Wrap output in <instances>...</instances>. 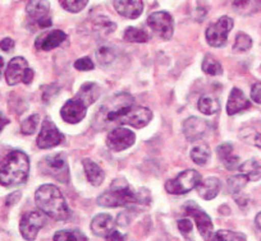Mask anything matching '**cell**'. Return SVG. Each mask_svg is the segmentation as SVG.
<instances>
[{
    "instance_id": "6da1fadb",
    "label": "cell",
    "mask_w": 261,
    "mask_h": 241,
    "mask_svg": "<svg viewBox=\"0 0 261 241\" xmlns=\"http://www.w3.org/2000/svg\"><path fill=\"white\" fill-rule=\"evenodd\" d=\"M119 101V95L110 102V107H102L101 111L107 122L119 123L122 125H129V127L141 128L146 127L152 119L151 110L145 106H137L132 104L134 99L127 100L125 102Z\"/></svg>"
},
{
    "instance_id": "7a4b0ae2",
    "label": "cell",
    "mask_w": 261,
    "mask_h": 241,
    "mask_svg": "<svg viewBox=\"0 0 261 241\" xmlns=\"http://www.w3.org/2000/svg\"><path fill=\"white\" fill-rule=\"evenodd\" d=\"M146 189H141L140 192H135L127 180L123 177H118L110 185V189L102 193L97 198V204L104 208H118L128 207L132 204H147L151 199V195L147 194Z\"/></svg>"
},
{
    "instance_id": "3957f363",
    "label": "cell",
    "mask_w": 261,
    "mask_h": 241,
    "mask_svg": "<svg viewBox=\"0 0 261 241\" xmlns=\"http://www.w3.org/2000/svg\"><path fill=\"white\" fill-rule=\"evenodd\" d=\"M35 203L41 212L55 221H65L71 216L64 195L55 185H41L35 193Z\"/></svg>"
},
{
    "instance_id": "277c9868",
    "label": "cell",
    "mask_w": 261,
    "mask_h": 241,
    "mask_svg": "<svg viewBox=\"0 0 261 241\" xmlns=\"http://www.w3.org/2000/svg\"><path fill=\"white\" fill-rule=\"evenodd\" d=\"M30 174V158L22 150H12L3 158L0 169V182L3 187L24 184Z\"/></svg>"
},
{
    "instance_id": "5b68a950",
    "label": "cell",
    "mask_w": 261,
    "mask_h": 241,
    "mask_svg": "<svg viewBox=\"0 0 261 241\" xmlns=\"http://www.w3.org/2000/svg\"><path fill=\"white\" fill-rule=\"evenodd\" d=\"M39 169L42 175L51 177L62 184H67L69 182V166L63 153L46 156L40 162Z\"/></svg>"
},
{
    "instance_id": "8992f818",
    "label": "cell",
    "mask_w": 261,
    "mask_h": 241,
    "mask_svg": "<svg viewBox=\"0 0 261 241\" xmlns=\"http://www.w3.org/2000/svg\"><path fill=\"white\" fill-rule=\"evenodd\" d=\"M26 13L31 29H45L53 26L50 3L46 0H31L26 6Z\"/></svg>"
},
{
    "instance_id": "52a82bcc",
    "label": "cell",
    "mask_w": 261,
    "mask_h": 241,
    "mask_svg": "<svg viewBox=\"0 0 261 241\" xmlns=\"http://www.w3.org/2000/svg\"><path fill=\"white\" fill-rule=\"evenodd\" d=\"M201 182L202 177L200 172H197L196 170H186V171L178 174L174 179L168 180L165 183V190L169 194L182 195L191 192L192 189H196Z\"/></svg>"
},
{
    "instance_id": "ba28073f",
    "label": "cell",
    "mask_w": 261,
    "mask_h": 241,
    "mask_svg": "<svg viewBox=\"0 0 261 241\" xmlns=\"http://www.w3.org/2000/svg\"><path fill=\"white\" fill-rule=\"evenodd\" d=\"M233 19L230 17H220L215 23L210 24L206 29V41L213 47L225 46L228 41V35L232 31Z\"/></svg>"
},
{
    "instance_id": "9c48e42d",
    "label": "cell",
    "mask_w": 261,
    "mask_h": 241,
    "mask_svg": "<svg viewBox=\"0 0 261 241\" xmlns=\"http://www.w3.org/2000/svg\"><path fill=\"white\" fill-rule=\"evenodd\" d=\"M183 209H185L186 215L191 216L193 218L202 237L205 240H213L214 225H213V221L209 217V215L205 210H202L201 207L199 204H196L195 202H187L183 205Z\"/></svg>"
},
{
    "instance_id": "30bf717a",
    "label": "cell",
    "mask_w": 261,
    "mask_h": 241,
    "mask_svg": "<svg viewBox=\"0 0 261 241\" xmlns=\"http://www.w3.org/2000/svg\"><path fill=\"white\" fill-rule=\"evenodd\" d=\"M147 26L163 40H170L174 34V19L168 12L164 11L150 14L147 17Z\"/></svg>"
},
{
    "instance_id": "8fae6325",
    "label": "cell",
    "mask_w": 261,
    "mask_h": 241,
    "mask_svg": "<svg viewBox=\"0 0 261 241\" xmlns=\"http://www.w3.org/2000/svg\"><path fill=\"white\" fill-rule=\"evenodd\" d=\"M44 212H30L22 217L21 223H19V231L21 235L23 236L24 240H35L39 233V231L46 223V217Z\"/></svg>"
},
{
    "instance_id": "7c38bea8",
    "label": "cell",
    "mask_w": 261,
    "mask_h": 241,
    "mask_svg": "<svg viewBox=\"0 0 261 241\" xmlns=\"http://www.w3.org/2000/svg\"><path fill=\"white\" fill-rule=\"evenodd\" d=\"M63 140H64V135L62 134V132H59L57 125L49 117H46L42 123L41 130L37 137V147L41 149H49V148L59 145Z\"/></svg>"
},
{
    "instance_id": "4fadbf2b",
    "label": "cell",
    "mask_w": 261,
    "mask_h": 241,
    "mask_svg": "<svg viewBox=\"0 0 261 241\" xmlns=\"http://www.w3.org/2000/svg\"><path fill=\"white\" fill-rule=\"evenodd\" d=\"M136 142V135L130 129L127 128H115L109 133L107 138V145L109 149L120 152L127 148L132 147Z\"/></svg>"
},
{
    "instance_id": "5bb4252c",
    "label": "cell",
    "mask_w": 261,
    "mask_h": 241,
    "mask_svg": "<svg viewBox=\"0 0 261 241\" xmlns=\"http://www.w3.org/2000/svg\"><path fill=\"white\" fill-rule=\"evenodd\" d=\"M86 112L87 106L76 97V99L65 102L64 106L60 110V116L68 124H77L85 119Z\"/></svg>"
},
{
    "instance_id": "9a60e30c",
    "label": "cell",
    "mask_w": 261,
    "mask_h": 241,
    "mask_svg": "<svg viewBox=\"0 0 261 241\" xmlns=\"http://www.w3.org/2000/svg\"><path fill=\"white\" fill-rule=\"evenodd\" d=\"M29 63L24 57L16 56L8 63L6 70V80L9 86H17L18 83L23 82V77L26 70L29 69Z\"/></svg>"
},
{
    "instance_id": "2e32d148",
    "label": "cell",
    "mask_w": 261,
    "mask_h": 241,
    "mask_svg": "<svg viewBox=\"0 0 261 241\" xmlns=\"http://www.w3.org/2000/svg\"><path fill=\"white\" fill-rule=\"evenodd\" d=\"M207 130V123L197 116H191L183 123V134L188 142L201 139Z\"/></svg>"
},
{
    "instance_id": "e0dca14e",
    "label": "cell",
    "mask_w": 261,
    "mask_h": 241,
    "mask_svg": "<svg viewBox=\"0 0 261 241\" xmlns=\"http://www.w3.org/2000/svg\"><path fill=\"white\" fill-rule=\"evenodd\" d=\"M114 9L118 14L128 19H136L144 12L142 0H114Z\"/></svg>"
},
{
    "instance_id": "ac0fdd59",
    "label": "cell",
    "mask_w": 261,
    "mask_h": 241,
    "mask_svg": "<svg viewBox=\"0 0 261 241\" xmlns=\"http://www.w3.org/2000/svg\"><path fill=\"white\" fill-rule=\"evenodd\" d=\"M67 40V35L60 29H54V31L45 32V34L39 35V37L35 41L36 49L42 50V51H49V50L55 49L60 44Z\"/></svg>"
},
{
    "instance_id": "d6986e66",
    "label": "cell",
    "mask_w": 261,
    "mask_h": 241,
    "mask_svg": "<svg viewBox=\"0 0 261 241\" xmlns=\"http://www.w3.org/2000/svg\"><path fill=\"white\" fill-rule=\"evenodd\" d=\"M114 230V220L108 213H100L91 221V231L95 236L107 238Z\"/></svg>"
},
{
    "instance_id": "ffe728a7",
    "label": "cell",
    "mask_w": 261,
    "mask_h": 241,
    "mask_svg": "<svg viewBox=\"0 0 261 241\" xmlns=\"http://www.w3.org/2000/svg\"><path fill=\"white\" fill-rule=\"evenodd\" d=\"M250 105H251L250 101H248L247 97L245 96V94H243L240 88L234 87V88L230 91L229 99H228L227 114L230 115V116H233V115L248 109Z\"/></svg>"
},
{
    "instance_id": "44dd1931",
    "label": "cell",
    "mask_w": 261,
    "mask_h": 241,
    "mask_svg": "<svg viewBox=\"0 0 261 241\" xmlns=\"http://www.w3.org/2000/svg\"><path fill=\"white\" fill-rule=\"evenodd\" d=\"M218 157H219L220 162L223 166L229 171L237 170L240 167V158L233 153V144L230 143H223L218 147L217 149Z\"/></svg>"
},
{
    "instance_id": "7402d4cb",
    "label": "cell",
    "mask_w": 261,
    "mask_h": 241,
    "mask_svg": "<svg viewBox=\"0 0 261 241\" xmlns=\"http://www.w3.org/2000/svg\"><path fill=\"white\" fill-rule=\"evenodd\" d=\"M82 165H84V170H85V174H86L87 180H89L94 187H99V185H101L105 179L104 170H102L96 162L90 160V158H84Z\"/></svg>"
},
{
    "instance_id": "603a6c76",
    "label": "cell",
    "mask_w": 261,
    "mask_h": 241,
    "mask_svg": "<svg viewBox=\"0 0 261 241\" xmlns=\"http://www.w3.org/2000/svg\"><path fill=\"white\" fill-rule=\"evenodd\" d=\"M197 193H199L200 197L204 198L205 200H212L214 199L218 195L220 190V182L218 177L210 176L206 179L202 180L199 184V187L196 188Z\"/></svg>"
},
{
    "instance_id": "cb8c5ba5",
    "label": "cell",
    "mask_w": 261,
    "mask_h": 241,
    "mask_svg": "<svg viewBox=\"0 0 261 241\" xmlns=\"http://www.w3.org/2000/svg\"><path fill=\"white\" fill-rule=\"evenodd\" d=\"M100 96V87L99 84L94 83V82H87L81 86V88L77 92V99L81 100L86 106L94 104Z\"/></svg>"
},
{
    "instance_id": "d4e9b609",
    "label": "cell",
    "mask_w": 261,
    "mask_h": 241,
    "mask_svg": "<svg viewBox=\"0 0 261 241\" xmlns=\"http://www.w3.org/2000/svg\"><path fill=\"white\" fill-rule=\"evenodd\" d=\"M232 6L241 16H252L261 12V0H233Z\"/></svg>"
},
{
    "instance_id": "484cf974",
    "label": "cell",
    "mask_w": 261,
    "mask_h": 241,
    "mask_svg": "<svg viewBox=\"0 0 261 241\" xmlns=\"http://www.w3.org/2000/svg\"><path fill=\"white\" fill-rule=\"evenodd\" d=\"M240 172L245 174L250 182H257L261 179V165L256 160H248L238 167Z\"/></svg>"
},
{
    "instance_id": "4316f807",
    "label": "cell",
    "mask_w": 261,
    "mask_h": 241,
    "mask_svg": "<svg viewBox=\"0 0 261 241\" xmlns=\"http://www.w3.org/2000/svg\"><path fill=\"white\" fill-rule=\"evenodd\" d=\"M197 106H199V110L204 115H214L220 109V104L217 97L209 96V95L200 97Z\"/></svg>"
},
{
    "instance_id": "83f0119b",
    "label": "cell",
    "mask_w": 261,
    "mask_h": 241,
    "mask_svg": "<svg viewBox=\"0 0 261 241\" xmlns=\"http://www.w3.org/2000/svg\"><path fill=\"white\" fill-rule=\"evenodd\" d=\"M95 56L101 65H109L110 63L114 62L117 52H115L114 46H112L110 44H101L96 49Z\"/></svg>"
},
{
    "instance_id": "f1b7e54d",
    "label": "cell",
    "mask_w": 261,
    "mask_h": 241,
    "mask_svg": "<svg viewBox=\"0 0 261 241\" xmlns=\"http://www.w3.org/2000/svg\"><path fill=\"white\" fill-rule=\"evenodd\" d=\"M210 156H212V149L205 143L196 145L191 150V158H192L195 164L200 165V166H204V165L207 164V161L210 160Z\"/></svg>"
},
{
    "instance_id": "f546056e",
    "label": "cell",
    "mask_w": 261,
    "mask_h": 241,
    "mask_svg": "<svg viewBox=\"0 0 261 241\" xmlns=\"http://www.w3.org/2000/svg\"><path fill=\"white\" fill-rule=\"evenodd\" d=\"M124 40L128 42L145 44V42L149 41L150 36L144 28H137V27H127L124 31Z\"/></svg>"
},
{
    "instance_id": "4dcf8cb0",
    "label": "cell",
    "mask_w": 261,
    "mask_h": 241,
    "mask_svg": "<svg viewBox=\"0 0 261 241\" xmlns=\"http://www.w3.org/2000/svg\"><path fill=\"white\" fill-rule=\"evenodd\" d=\"M54 241H86L87 237L85 233L79 230H60L55 232Z\"/></svg>"
},
{
    "instance_id": "1f68e13d",
    "label": "cell",
    "mask_w": 261,
    "mask_h": 241,
    "mask_svg": "<svg viewBox=\"0 0 261 241\" xmlns=\"http://www.w3.org/2000/svg\"><path fill=\"white\" fill-rule=\"evenodd\" d=\"M202 70L207 75H213V77L223 74L222 64L217 59H214L212 55H205L204 60H202Z\"/></svg>"
},
{
    "instance_id": "d6a6232c",
    "label": "cell",
    "mask_w": 261,
    "mask_h": 241,
    "mask_svg": "<svg viewBox=\"0 0 261 241\" xmlns=\"http://www.w3.org/2000/svg\"><path fill=\"white\" fill-rule=\"evenodd\" d=\"M94 29L96 34L101 35V36H108L114 32L115 23L108 19L107 17H97L94 21Z\"/></svg>"
},
{
    "instance_id": "836d02e7",
    "label": "cell",
    "mask_w": 261,
    "mask_h": 241,
    "mask_svg": "<svg viewBox=\"0 0 261 241\" xmlns=\"http://www.w3.org/2000/svg\"><path fill=\"white\" fill-rule=\"evenodd\" d=\"M248 182H250L248 177L245 174H242V172L240 175H234V176L228 179V190L232 194H238L240 192H242V189L246 187Z\"/></svg>"
},
{
    "instance_id": "e575fe53",
    "label": "cell",
    "mask_w": 261,
    "mask_h": 241,
    "mask_svg": "<svg viewBox=\"0 0 261 241\" xmlns=\"http://www.w3.org/2000/svg\"><path fill=\"white\" fill-rule=\"evenodd\" d=\"M251 46H252V39L245 32H238L234 40V45H233V51H247V50L251 49Z\"/></svg>"
},
{
    "instance_id": "d590c367",
    "label": "cell",
    "mask_w": 261,
    "mask_h": 241,
    "mask_svg": "<svg viewBox=\"0 0 261 241\" xmlns=\"http://www.w3.org/2000/svg\"><path fill=\"white\" fill-rule=\"evenodd\" d=\"M213 240L215 241H245L246 235L241 232H234L230 230H220L217 231L213 236Z\"/></svg>"
},
{
    "instance_id": "8d00e7d4",
    "label": "cell",
    "mask_w": 261,
    "mask_h": 241,
    "mask_svg": "<svg viewBox=\"0 0 261 241\" xmlns=\"http://www.w3.org/2000/svg\"><path fill=\"white\" fill-rule=\"evenodd\" d=\"M40 123V115L34 114L31 116L27 117L26 120H23L21 124V133L24 135H31L36 132L37 125Z\"/></svg>"
},
{
    "instance_id": "74e56055",
    "label": "cell",
    "mask_w": 261,
    "mask_h": 241,
    "mask_svg": "<svg viewBox=\"0 0 261 241\" xmlns=\"http://www.w3.org/2000/svg\"><path fill=\"white\" fill-rule=\"evenodd\" d=\"M59 3L67 12L79 13L87 6L89 0H59Z\"/></svg>"
},
{
    "instance_id": "f35d334b",
    "label": "cell",
    "mask_w": 261,
    "mask_h": 241,
    "mask_svg": "<svg viewBox=\"0 0 261 241\" xmlns=\"http://www.w3.org/2000/svg\"><path fill=\"white\" fill-rule=\"evenodd\" d=\"M74 68H76L77 70H82V72H86V70L94 69L95 65H94V63H92V60L90 59V56H84V57H81V59H79L76 63H74Z\"/></svg>"
},
{
    "instance_id": "ab89813d",
    "label": "cell",
    "mask_w": 261,
    "mask_h": 241,
    "mask_svg": "<svg viewBox=\"0 0 261 241\" xmlns=\"http://www.w3.org/2000/svg\"><path fill=\"white\" fill-rule=\"evenodd\" d=\"M177 225L180 232H182L185 236H187L188 233L192 232V222H191L188 218H182V220L178 221Z\"/></svg>"
},
{
    "instance_id": "60d3db41",
    "label": "cell",
    "mask_w": 261,
    "mask_h": 241,
    "mask_svg": "<svg viewBox=\"0 0 261 241\" xmlns=\"http://www.w3.org/2000/svg\"><path fill=\"white\" fill-rule=\"evenodd\" d=\"M251 99L256 104H261V82L251 87Z\"/></svg>"
},
{
    "instance_id": "b9f144b4",
    "label": "cell",
    "mask_w": 261,
    "mask_h": 241,
    "mask_svg": "<svg viewBox=\"0 0 261 241\" xmlns=\"http://www.w3.org/2000/svg\"><path fill=\"white\" fill-rule=\"evenodd\" d=\"M14 45H16V42H14L13 40L9 39V37H6V39H3V41H2V50H3L4 52H11L12 50L14 49Z\"/></svg>"
},
{
    "instance_id": "7bdbcfd3",
    "label": "cell",
    "mask_w": 261,
    "mask_h": 241,
    "mask_svg": "<svg viewBox=\"0 0 261 241\" xmlns=\"http://www.w3.org/2000/svg\"><path fill=\"white\" fill-rule=\"evenodd\" d=\"M19 198H21V192H14L12 193V194H9L8 197H7V207H12L13 204H16L19 200Z\"/></svg>"
},
{
    "instance_id": "ee69618b",
    "label": "cell",
    "mask_w": 261,
    "mask_h": 241,
    "mask_svg": "<svg viewBox=\"0 0 261 241\" xmlns=\"http://www.w3.org/2000/svg\"><path fill=\"white\" fill-rule=\"evenodd\" d=\"M34 70L31 69V68H29V69L26 70V73H24V77H23V83L24 84H31L32 80H34Z\"/></svg>"
},
{
    "instance_id": "f6af8a7d",
    "label": "cell",
    "mask_w": 261,
    "mask_h": 241,
    "mask_svg": "<svg viewBox=\"0 0 261 241\" xmlns=\"http://www.w3.org/2000/svg\"><path fill=\"white\" fill-rule=\"evenodd\" d=\"M107 240H113V241H114V240H124V235H123V233H120L118 230H114L112 233H110L109 236H108Z\"/></svg>"
},
{
    "instance_id": "bcb514c9",
    "label": "cell",
    "mask_w": 261,
    "mask_h": 241,
    "mask_svg": "<svg viewBox=\"0 0 261 241\" xmlns=\"http://www.w3.org/2000/svg\"><path fill=\"white\" fill-rule=\"evenodd\" d=\"M255 225H256V227H257L258 233H260V236H261V212L258 213L257 216H256V218H255Z\"/></svg>"
},
{
    "instance_id": "7dc6e473",
    "label": "cell",
    "mask_w": 261,
    "mask_h": 241,
    "mask_svg": "<svg viewBox=\"0 0 261 241\" xmlns=\"http://www.w3.org/2000/svg\"><path fill=\"white\" fill-rule=\"evenodd\" d=\"M255 144L257 145L258 148H261V134H257L255 137Z\"/></svg>"
},
{
    "instance_id": "c3c4849f",
    "label": "cell",
    "mask_w": 261,
    "mask_h": 241,
    "mask_svg": "<svg viewBox=\"0 0 261 241\" xmlns=\"http://www.w3.org/2000/svg\"><path fill=\"white\" fill-rule=\"evenodd\" d=\"M2 120H3V123H2V129H3L4 125H6L7 123H9V120H6V116H4V114H2Z\"/></svg>"
}]
</instances>
